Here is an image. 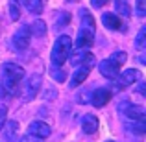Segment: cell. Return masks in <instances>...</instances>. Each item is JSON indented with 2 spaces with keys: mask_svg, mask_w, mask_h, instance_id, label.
<instances>
[{
  "mask_svg": "<svg viewBox=\"0 0 146 142\" xmlns=\"http://www.w3.org/2000/svg\"><path fill=\"white\" fill-rule=\"evenodd\" d=\"M6 124H7V129H6V139L13 142V140H15V135H17V129H19V124H17L15 120H11V122H7V120H6Z\"/></svg>",
  "mask_w": 146,
  "mask_h": 142,
  "instance_id": "cell-17",
  "label": "cell"
},
{
  "mask_svg": "<svg viewBox=\"0 0 146 142\" xmlns=\"http://www.w3.org/2000/svg\"><path fill=\"white\" fill-rule=\"evenodd\" d=\"M102 24L107 30H120L122 28V22H120L117 13H104L102 15Z\"/></svg>",
  "mask_w": 146,
  "mask_h": 142,
  "instance_id": "cell-13",
  "label": "cell"
},
{
  "mask_svg": "<svg viewBox=\"0 0 146 142\" xmlns=\"http://www.w3.org/2000/svg\"><path fill=\"white\" fill-rule=\"evenodd\" d=\"M72 50V39L68 35H59L56 39L52 46V52H50V59H52L54 67H61L65 61L68 59V53Z\"/></svg>",
  "mask_w": 146,
  "mask_h": 142,
  "instance_id": "cell-2",
  "label": "cell"
},
{
  "mask_svg": "<svg viewBox=\"0 0 146 142\" xmlns=\"http://www.w3.org/2000/svg\"><path fill=\"white\" fill-rule=\"evenodd\" d=\"M89 72H91V68H89V67H85V65H82V67H80L78 70L72 74V79L68 81V87H70V89H76L78 85H82V83L87 79Z\"/></svg>",
  "mask_w": 146,
  "mask_h": 142,
  "instance_id": "cell-11",
  "label": "cell"
},
{
  "mask_svg": "<svg viewBox=\"0 0 146 142\" xmlns=\"http://www.w3.org/2000/svg\"><path fill=\"white\" fill-rule=\"evenodd\" d=\"M135 11H137V15H139V17H146V0H137Z\"/></svg>",
  "mask_w": 146,
  "mask_h": 142,
  "instance_id": "cell-23",
  "label": "cell"
},
{
  "mask_svg": "<svg viewBox=\"0 0 146 142\" xmlns=\"http://www.w3.org/2000/svg\"><path fill=\"white\" fill-rule=\"evenodd\" d=\"M24 76H26V72L21 65L4 63L2 65V83H0L2 90H6V92H9V94H15L17 89H19V85H21V81L24 79Z\"/></svg>",
  "mask_w": 146,
  "mask_h": 142,
  "instance_id": "cell-1",
  "label": "cell"
},
{
  "mask_svg": "<svg viewBox=\"0 0 146 142\" xmlns=\"http://www.w3.org/2000/svg\"><path fill=\"white\" fill-rule=\"evenodd\" d=\"M120 111L128 118H131V120H144L146 118V113H144L143 107L135 105V103H129V102H122L120 103Z\"/></svg>",
  "mask_w": 146,
  "mask_h": 142,
  "instance_id": "cell-7",
  "label": "cell"
},
{
  "mask_svg": "<svg viewBox=\"0 0 146 142\" xmlns=\"http://www.w3.org/2000/svg\"><path fill=\"white\" fill-rule=\"evenodd\" d=\"M50 74H52V78L56 79V81H59V83H61V81H65V78H67V74H65V72L61 70L59 67H54L52 70H50Z\"/></svg>",
  "mask_w": 146,
  "mask_h": 142,
  "instance_id": "cell-20",
  "label": "cell"
},
{
  "mask_svg": "<svg viewBox=\"0 0 146 142\" xmlns=\"http://www.w3.org/2000/svg\"><path fill=\"white\" fill-rule=\"evenodd\" d=\"M30 32H32V33H35L37 37H43L44 33H46V24H44V22L41 20V18H37V20L33 22V26L30 28Z\"/></svg>",
  "mask_w": 146,
  "mask_h": 142,
  "instance_id": "cell-16",
  "label": "cell"
},
{
  "mask_svg": "<svg viewBox=\"0 0 146 142\" xmlns=\"http://www.w3.org/2000/svg\"><path fill=\"white\" fill-rule=\"evenodd\" d=\"M107 2L109 0H91V4H93V7H104V6H107Z\"/></svg>",
  "mask_w": 146,
  "mask_h": 142,
  "instance_id": "cell-26",
  "label": "cell"
},
{
  "mask_svg": "<svg viewBox=\"0 0 146 142\" xmlns=\"http://www.w3.org/2000/svg\"><path fill=\"white\" fill-rule=\"evenodd\" d=\"M9 15H11L13 20H19V17H21V11H19V6H17L15 0H11V2H9Z\"/></svg>",
  "mask_w": 146,
  "mask_h": 142,
  "instance_id": "cell-22",
  "label": "cell"
},
{
  "mask_svg": "<svg viewBox=\"0 0 146 142\" xmlns=\"http://www.w3.org/2000/svg\"><path fill=\"white\" fill-rule=\"evenodd\" d=\"M109 59L113 61L115 65L122 67V65L126 63V59H128V53H126V52H122V50H118V52H113V53H111V57H109Z\"/></svg>",
  "mask_w": 146,
  "mask_h": 142,
  "instance_id": "cell-18",
  "label": "cell"
},
{
  "mask_svg": "<svg viewBox=\"0 0 146 142\" xmlns=\"http://www.w3.org/2000/svg\"><path fill=\"white\" fill-rule=\"evenodd\" d=\"M50 133H52L50 125L44 124V122H41V120H35L28 125V135H33V137H37V139L44 140L46 137H50Z\"/></svg>",
  "mask_w": 146,
  "mask_h": 142,
  "instance_id": "cell-8",
  "label": "cell"
},
{
  "mask_svg": "<svg viewBox=\"0 0 146 142\" xmlns=\"http://www.w3.org/2000/svg\"><path fill=\"white\" fill-rule=\"evenodd\" d=\"M115 7H117V15H120V17H129V13H131L128 0H115Z\"/></svg>",
  "mask_w": 146,
  "mask_h": 142,
  "instance_id": "cell-15",
  "label": "cell"
},
{
  "mask_svg": "<svg viewBox=\"0 0 146 142\" xmlns=\"http://www.w3.org/2000/svg\"><path fill=\"white\" fill-rule=\"evenodd\" d=\"M19 142H43V139H37V137H33V135H26V137H22Z\"/></svg>",
  "mask_w": 146,
  "mask_h": 142,
  "instance_id": "cell-25",
  "label": "cell"
},
{
  "mask_svg": "<svg viewBox=\"0 0 146 142\" xmlns=\"http://www.w3.org/2000/svg\"><path fill=\"white\" fill-rule=\"evenodd\" d=\"M30 39H32V32H30V28H28V26H21V28L15 32V35H13V46L17 48L19 52H22V50L28 48Z\"/></svg>",
  "mask_w": 146,
  "mask_h": 142,
  "instance_id": "cell-6",
  "label": "cell"
},
{
  "mask_svg": "<svg viewBox=\"0 0 146 142\" xmlns=\"http://www.w3.org/2000/svg\"><path fill=\"white\" fill-rule=\"evenodd\" d=\"M94 43V28H89V26H82L78 32V37H76V48L80 50H89Z\"/></svg>",
  "mask_w": 146,
  "mask_h": 142,
  "instance_id": "cell-5",
  "label": "cell"
},
{
  "mask_svg": "<svg viewBox=\"0 0 146 142\" xmlns=\"http://www.w3.org/2000/svg\"><path fill=\"white\" fill-rule=\"evenodd\" d=\"M82 129L87 135L96 133L98 131V118L94 116V114H85V116L82 118Z\"/></svg>",
  "mask_w": 146,
  "mask_h": 142,
  "instance_id": "cell-12",
  "label": "cell"
},
{
  "mask_svg": "<svg viewBox=\"0 0 146 142\" xmlns=\"http://www.w3.org/2000/svg\"><path fill=\"white\" fill-rule=\"evenodd\" d=\"M98 70H100V74L104 76V78H107V79H115L118 76V70H120V67L118 65H115L111 59H102L98 63Z\"/></svg>",
  "mask_w": 146,
  "mask_h": 142,
  "instance_id": "cell-9",
  "label": "cell"
},
{
  "mask_svg": "<svg viewBox=\"0 0 146 142\" xmlns=\"http://www.w3.org/2000/svg\"><path fill=\"white\" fill-rule=\"evenodd\" d=\"M107 142H113V140H107Z\"/></svg>",
  "mask_w": 146,
  "mask_h": 142,
  "instance_id": "cell-27",
  "label": "cell"
},
{
  "mask_svg": "<svg viewBox=\"0 0 146 142\" xmlns=\"http://www.w3.org/2000/svg\"><path fill=\"white\" fill-rule=\"evenodd\" d=\"M91 103H93L94 107H104L107 102L111 100V90L109 89H96L94 92H91Z\"/></svg>",
  "mask_w": 146,
  "mask_h": 142,
  "instance_id": "cell-10",
  "label": "cell"
},
{
  "mask_svg": "<svg viewBox=\"0 0 146 142\" xmlns=\"http://www.w3.org/2000/svg\"><path fill=\"white\" fill-rule=\"evenodd\" d=\"M141 78H143V74H141L137 68H128V70L118 74L117 78L111 79V81H115V89H124V87H129V85H133V83L141 81Z\"/></svg>",
  "mask_w": 146,
  "mask_h": 142,
  "instance_id": "cell-3",
  "label": "cell"
},
{
  "mask_svg": "<svg viewBox=\"0 0 146 142\" xmlns=\"http://www.w3.org/2000/svg\"><path fill=\"white\" fill-rule=\"evenodd\" d=\"M146 44V28L143 26V28L139 30V33H137V39H135V48L137 50H143Z\"/></svg>",
  "mask_w": 146,
  "mask_h": 142,
  "instance_id": "cell-19",
  "label": "cell"
},
{
  "mask_svg": "<svg viewBox=\"0 0 146 142\" xmlns=\"http://www.w3.org/2000/svg\"><path fill=\"white\" fill-rule=\"evenodd\" d=\"M6 118H7V107L0 105V131H2L4 125H6Z\"/></svg>",
  "mask_w": 146,
  "mask_h": 142,
  "instance_id": "cell-24",
  "label": "cell"
},
{
  "mask_svg": "<svg viewBox=\"0 0 146 142\" xmlns=\"http://www.w3.org/2000/svg\"><path fill=\"white\" fill-rule=\"evenodd\" d=\"M57 17H59V20L56 22V28H61V26H67L68 22H70V15H68V13H65V11L57 13Z\"/></svg>",
  "mask_w": 146,
  "mask_h": 142,
  "instance_id": "cell-21",
  "label": "cell"
},
{
  "mask_svg": "<svg viewBox=\"0 0 146 142\" xmlns=\"http://www.w3.org/2000/svg\"><path fill=\"white\" fill-rule=\"evenodd\" d=\"M41 83H43V78H41L39 74L30 76L26 85H24V89H22V100H24V102H32L37 96V92L41 90Z\"/></svg>",
  "mask_w": 146,
  "mask_h": 142,
  "instance_id": "cell-4",
  "label": "cell"
},
{
  "mask_svg": "<svg viewBox=\"0 0 146 142\" xmlns=\"http://www.w3.org/2000/svg\"><path fill=\"white\" fill-rule=\"evenodd\" d=\"M24 6H26V9H28L30 13L39 15V13H43L44 4H43V0H24Z\"/></svg>",
  "mask_w": 146,
  "mask_h": 142,
  "instance_id": "cell-14",
  "label": "cell"
}]
</instances>
